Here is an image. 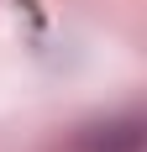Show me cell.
<instances>
[{
    "label": "cell",
    "mask_w": 147,
    "mask_h": 152,
    "mask_svg": "<svg viewBox=\"0 0 147 152\" xmlns=\"http://www.w3.org/2000/svg\"><path fill=\"white\" fill-rule=\"evenodd\" d=\"M79 152H142V121L121 115V121H100L79 137Z\"/></svg>",
    "instance_id": "1"
}]
</instances>
